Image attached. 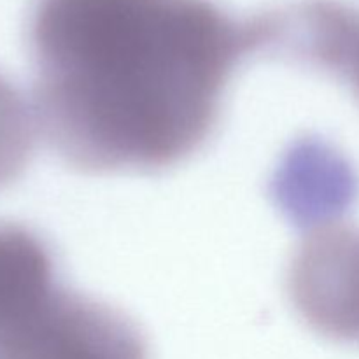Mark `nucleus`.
I'll use <instances>...</instances> for the list:
<instances>
[{
  "instance_id": "obj_3",
  "label": "nucleus",
  "mask_w": 359,
  "mask_h": 359,
  "mask_svg": "<svg viewBox=\"0 0 359 359\" xmlns=\"http://www.w3.org/2000/svg\"><path fill=\"white\" fill-rule=\"evenodd\" d=\"M62 290L44 242L16 224H0V335L37 314Z\"/></svg>"
},
{
  "instance_id": "obj_4",
  "label": "nucleus",
  "mask_w": 359,
  "mask_h": 359,
  "mask_svg": "<svg viewBox=\"0 0 359 359\" xmlns=\"http://www.w3.org/2000/svg\"><path fill=\"white\" fill-rule=\"evenodd\" d=\"M34 109L0 76V188L21 174L34 146Z\"/></svg>"
},
{
  "instance_id": "obj_2",
  "label": "nucleus",
  "mask_w": 359,
  "mask_h": 359,
  "mask_svg": "<svg viewBox=\"0 0 359 359\" xmlns=\"http://www.w3.org/2000/svg\"><path fill=\"white\" fill-rule=\"evenodd\" d=\"M0 359H147L135 326L114 309L63 290L0 337Z\"/></svg>"
},
{
  "instance_id": "obj_1",
  "label": "nucleus",
  "mask_w": 359,
  "mask_h": 359,
  "mask_svg": "<svg viewBox=\"0 0 359 359\" xmlns=\"http://www.w3.org/2000/svg\"><path fill=\"white\" fill-rule=\"evenodd\" d=\"M34 114L86 172H154L212 133L235 65L255 48L200 0H42L32 27Z\"/></svg>"
}]
</instances>
